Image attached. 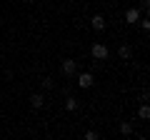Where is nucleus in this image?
<instances>
[{
  "instance_id": "f257e3e1",
  "label": "nucleus",
  "mask_w": 150,
  "mask_h": 140,
  "mask_svg": "<svg viewBox=\"0 0 150 140\" xmlns=\"http://www.w3.org/2000/svg\"><path fill=\"white\" fill-rule=\"evenodd\" d=\"M60 70H63V75L73 78V75H75V70H78V63H75L73 58H65V60H63V68H60Z\"/></svg>"
},
{
  "instance_id": "f03ea898",
  "label": "nucleus",
  "mask_w": 150,
  "mask_h": 140,
  "mask_svg": "<svg viewBox=\"0 0 150 140\" xmlns=\"http://www.w3.org/2000/svg\"><path fill=\"white\" fill-rule=\"evenodd\" d=\"M90 53H93V58H98V60H105V58H108V48H105L103 43H95Z\"/></svg>"
},
{
  "instance_id": "7ed1b4c3",
  "label": "nucleus",
  "mask_w": 150,
  "mask_h": 140,
  "mask_svg": "<svg viewBox=\"0 0 150 140\" xmlns=\"http://www.w3.org/2000/svg\"><path fill=\"white\" fill-rule=\"evenodd\" d=\"M93 83H95V78H93L90 73H80V75H78V85L80 88H93Z\"/></svg>"
},
{
  "instance_id": "20e7f679",
  "label": "nucleus",
  "mask_w": 150,
  "mask_h": 140,
  "mask_svg": "<svg viewBox=\"0 0 150 140\" xmlns=\"http://www.w3.org/2000/svg\"><path fill=\"white\" fill-rule=\"evenodd\" d=\"M138 20H140V13L135 10V8H128V10H125V23H130V25H135Z\"/></svg>"
},
{
  "instance_id": "39448f33",
  "label": "nucleus",
  "mask_w": 150,
  "mask_h": 140,
  "mask_svg": "<svg viewBox=\"0 0 150 140\" xmlns=\"http://www.w3.org/2000/svg\"><path fill=\"white\" fill-rule=\"evenodd\" d=\"M118 58L120 60H130L133 58V48H130V45H120L118 48Z\"/></svg>"
},
{
  "instance_id": "423d86ee",
  "label": "nucleus",
  "mask_w": 150,
  "mask_h": 140,
  "mask_svg": "<svg viewBox=\"0 0 150 140\" xmlns=\"http://www.w3.org/2000/svg\"><path fill=\"white\" fill-rule=\"evenodd\" d=\"M90 25H93V30H98V33L105 30V18H103V15H95V18L90 20Z\"/></svg>"
},
{
  "instance_id": "0eeeda50",
  "label": "nucleus",
  "mask_w": 150,
  "mask_h": 140,
  "mask_svg": "<svg viewBox=\"0 0 150 140\" xmlns=\"http://www.w3.org/2000/svg\"><path fill=\"white\" fill-rule=\"evenodd\" d=\"M30 105H33V108H43V105H45V98L43 95H40V93H35V95H30Z\"/></svg>"
},
{
  "instance_id": "6e6552de",
  "label": "nucleus",
  "mask_w": 150,
  "mask_h": 140,
  "mask_svg": "<svg viewBox=\"0 0 150 140\" xmlns=\"http://www.w3.org/2000/svg\"><path fill=\"white\" fill-rule=\"evenodd\" d=\"M138 118H140V120H150V108L145 105V103L140 105V110H138Z\"/></svg>"
},
{
  "instance_id": "1a4fd4ad",
  "label": "nucleus",
  "mask_w": 150,
  "mask_h": 140,
  "mask_svg": "<svg viewBox=\"0 0 150 140\" xmlns=\"http://www.w3.org/2000/svg\"><path fill=\"white\" fill-rule=\"evenodd\" d=\"M120 133H123V135H133V123H130V120L120 123Z\"/></svg>"
},
{
  "instance_id": "9d476101",
  "label": "nucleus",
  "mask_w": 150,
  "mask_h": 140,
  "mask_svg": "<svg viewBox=\"0 0 150 140\" xmlns=\"http://www.w3.org/2000/svg\"><path fill=\"white\" fill-rule=\"evenodd\" d=\"M65 110H70V113L78 110V100H75V98H65Z\"/></svg>"
},
{
  "instance_id": "9b49d317",
  "label": "nucleus",
  "mask_w": 150,
  "mask_h": 140,
  "mask_svg": "<svg viewBox=\"0 0 150 140\" xmlns=\"http://www.w3.org/2000/svg\"><path fill=\"white\" fill-rule=\"evenodd\" d=\"M40 85H43V90H50V88H53V80H50V78H43Z\"/></svg>"
},
{
  "instance_id": "f8f14e48",
  "label": "nucleus",
  "mask_w": 150,
  "mask_h": 140,
  "mask_svg": "<svg viewBox=\"0 0 150 140\" xmlns=\"http://www.w3.org/2000/svg\"><path fill=\"white\" fill-rule=\"evenodd\" d=\"M85 140H98V133H95V130H88V133H85Z\"/></svg>"
},
{
  "instance_id": "ddd939ff",
  "label": "nucleus",
  "mask_w": 150,
  "mask_h": 140,
  "mask_svg": "<svg viewBox=\"0 0 150 140\" xmlns=\"http://www.w3.org/2000/svg\"><path fill=\"white\" fill-rule=\"evenodd\" d=\"M140 23V28H143V30H150V20H138Z\"/></svg>"
},
{
  "instance_id": "4468645a",
  "label": "nucleus",
  "mask_w": 150,
  "mask_h": 140,
  "mask_svg": "<svg viewBox=\"0 0 150 140\" xmlns=\"http://www.w3.org/2000/svg\"><path fill=\"white\" fill-rule=\"evenodd\" d=\"M143 8L148 10V8H150V0H143Z\"/></svg>"
},
{
  "instance_id": "2eb2a0df",
  "label": "nucleus",
  "mask_w": 150,
  "mask_h": 140,
  "mask_svg": "<svg viewBox=\"0 0 150 140\" xmlns=\"http://www.w3.org/2000/svg\"><path fill=\"white\" fill-rule=\"evenodd\" d=\"M138 140H148V138H138Z\"/></svg>"
}]
</instances>
